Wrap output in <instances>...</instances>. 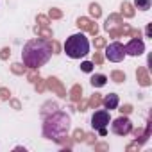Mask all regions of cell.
Here are the masks:
<instances>
[{"instance_id":"cell-1","label":"cell","mask_w":152,"mask_h":152,"mask_svg":"<svg viewBox=\"0 0 152 152\" xmlns=\"http://www.w3.org/2000/svg\"><path fill=\"white\" fill-rule=\"evenodd\" d=\"M52 57V43L43 38H34L29 39L23 45L22 50V61L29 68H39L45 66Z\"/></svg>"},{"instance_id":"cell-2","label":"cell","mask_w":152,"mask_h":152,"mask_svg":"<svg viewBox=\"0 0 152 152\" xmlns=\"http://www.w3.org/2000/svg\"><path fill=\"white\" fill-rule=\"evenodd\" d=\"M64 54L70 59H81L90 54V39L83 32H75L64 41Z\"/></svg>"},{"instance_id":"cell-3","label":"cell","mask_w":152,"mask_h":152,"mask_svg":"<svg viewBox=\"0 0 152 152\" xmlns=\"http://www.w3.org/2000/svg\"><path fill=\"white\" fill-rule=\"evenodd\" d=\"M109 122H111V115H109V111H107V109L95 111V113H93V116H91V127H93L100 136H106V134H107L106 127L109 125Z\"/></svg>"},{"instance_id":"cell-4","label":"cell","mask_w":152,"mask_h":152,"mask_svg":"<svg viewBox=\"0 0 152 152\" xmlns=\"http://www.w3.org/2000/svg\"><path fill=\"white\" fill-rule=\"evenodd\" d=\"M125 57V48L120 41H113L106 47V59L111 63H122Z\"/></svg>"},{"instance_id":"cell-5","label":"cell","mask_w":152,"mask_h":152,"mask_svg":"<svg viewBox=\"0 0 152 152\" xmlns=\"http://www.w3.org/2000/svg\"><path fill=\"white\" fill-rule=\"evenodd\" d=\"M111 131H113V134H116V136H127V134H131V131H132V122H131L127 116H118V118L113 120Z\"/></svg>"},{"instance_id":"cell-6","label":"cell","mask_w":152,"mask_h":152,"mask_svg":"<svg viewBox=\"0 0 152 152\" xmlns=\"http://www.w3.org/2000/svg\"><path fill=\"white\" fill-rule=\"evenodd\" d=\"M124 48H125V56L136 57V56H141V54L145 52V43H143V39L134 38V39H131L127 45H124Z\"/></svg>"},{"instance_id":"cell-7","label":"cell","mask_w":152,"mask_h":152,"mask_svg":"<svg viewBox=\"0 0 152 152\" xmlns=\"http://www.w3.org/2000/svg\"><path fill=\"white\" fill-rule=\"evenodd\" d=\"M102 104H104V109L113 111V109H116V107H118L120 99H118V95H116V93H109V95H106V97H104Z\"/></svg>"},{"instance_id":"cell-8","label":"cell","mask_w":152,"mask_h":152,"mask_svg":"<svg viewBox=\"0 0 152 152\" xmlns=\"http://www.w3.org/2000/svg\"><path fill=\"white\" fill-rule=\"evenodd\" d=\"M91 86L93 88H102V86H106V83H107V77L106 75H102V73H97V75H91Z\"/></svg>"},{"instance_id":"cell-9","label":"cell","mask_w":152,"mask_h":152,"mask_svg":"<svg viewBox=\"0 0 152 152\" xmlns=\"http://www.w3.org/2000/svg\"><path fill=\"white\" fill-rule=\"evenodd\" d=\"M152 6V0H134V7L140 11H148Z\"/></svg>"},{"instance_id":"cell-10","label":"cell","mask_w":152,"mask_h":152,"mask_svg":"<svg viewBox=\"0 0 152 152\" xmlns=\"http://www.w3.org/2000/svg\"><path fill=\"white\" fill-rule=\"evenodd\" d=\"M81 68H83V72H91V70H93V64H91L90 61H84V63L81 64Z\"/></svg>"}]
</instances>
